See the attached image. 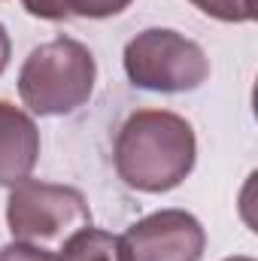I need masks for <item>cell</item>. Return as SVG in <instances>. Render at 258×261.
Masks as SVG:
<instances>
[{"label":"cell","mask_w":258,"mask_h":261,"mask_svg":"<svg viewBox=\"0 0 258 261\" xmlns=\"http://www.w3.org/2000/svg\"><path fill=\"white\" fill-rule=\"evenodd\" d=\"M113 155L128 189L164 195L194 170L197 140L192 125L170 110H137L119 128Z\"/></svg>","instance_id":"cell-1"},{"label":"cell","mask_w":258,"mask_h":261,"mask_svg":"<svg viewBox=\"0 0 258 261\" xmlns=\"http://www.w3.org/2000/svg\"><path fill=\"white\" fill-rule=\"evenodd\" d=\"M97 64L88 46L55 37L37 46L18 70V97L34 116H70L88 103Z\"/></svg>","instance_id":"cell-2"},{"label":"cell","mask_w":258,"mask_h":261,"mask_svg":"<svg viewBox=\"0 0 258 261\" xmlns=\"http://www.w3.org/2000/svg\"><path fill=\"white\" fill-rule=\"evenodd\" d=\"M122 64L131 85L155 94H186L207 82V52L179 31L149 28L125 46Z\"/></svg>","instance_id":"cell-3"},{"label":"cell","mask_w":258,"mask_h":261,"mask_svg":"<svg viewBox=\"0 0 258 261\" xmlns=\"http://www.w3.org/2000/svg\"><path fill=\"white\" fill-rule=\"evenodd\" d=\"M6 225L12 240L52 249L61 246L73 231L91 225V210L82 192L73 186L24 179L9 189Z\"/></svg>","instance_id":"cell-4"},{"label":"cell","mask_w":258,"mask_h":261,"mask_svg":"<svg viewBox=\"0 0 258 261\" xmlns=\"http://www.w3.org/2000/svg\"><path fill=\"white\" fill-rule=\"evenodd\" d=\"M122 246L128 261H200L207 231L186 210H158L131 225Z\"/></svg>","instance_id":"cell-5"},{"label":"cell","mask_w":258,"mask_h":261,"mask_svg":"<svg viewBox=\"0 0 258 261\" xmlns=\"http://www.w3.org/2000/svg\"><path fill=\"white\" fill-rule=\"evenodd\" d=\"M40 158V130L31 113L0 100V186L12 189L31 179Z\"/></svg>","instance_id":"cell-6"},{"label":"cell","mask_w":258,"mask_h":261,"mask_svg":"<svg viewBox=\"0 0 258 261\" xmlns=\"http://www.w3.org/2000/svg\"><path fill=\"white\" fill-rule=\"evenodd\" d=\"M55 258L58 261H128L122 237L110 234V231H100L94 225L73 231L61 243Z\"/></svg>","instance_id":"cell-7"},{"label":"cell","mask_w":258,"mask_h":261,"mask_svg":"<svg viewBox=\"0 0 258 261\" xmlns=\"http://www.w3.org/2000/svg\"><path fill=\"white\" fill-rule=\"evenodd\" d=\"M203 15L228 21V24H243L255 18V0H189Z\"/></svg>","instance_id":"cell-8"},{"label":"cell","mask_w":258,"mask_h":261,"mask_svg":"<svg viewBox=\"0 0 258 261\" xmlns=\"http://www.w3.org/2000/svg\"><path fill=\"white\" fill-rule=\"evenodd\" d=\"M131 3L134 0H67L70 15H79V18H110L125 12Z\"/></svg>","instance_id":"cell-9"},{"label":"cell","mask_w":258,"mask_h":261,"mask_svg":"<svg viewBox=\"0 0 258 261\" xmlns=\"http://www.w3.org/2000/svg\"><path fill=\"white\" fill-rule=\"evenodd\" d=\"M0 261H58V258H55V252H49V249H40V246L12 240V243L0 246Z\"/></svg>","instance_id":"cell-10"},{"label":"cell","mask_w":258,"mask_h":261,"mask_svg":"<svg viewBox=\"0 0 258 261\" xmlns=\"http://www.w3.org/2000/svg\"><path fill=\"white\" fill-rule=\"evenodd\" d=\"M21 6L34 18H46V21H64V18H70L67 0H21Z\"/></svg>","instance_id":"cell-11"},{"label":"cell","mask_w":258,"mask_h":261,"mask_svg":"<svg viewBox=\"0 0 258 261\" xmlns=\"http://www.w3.org/2000/svg\"><path fill=\"white\" fill-rule=\"evenodd\" d=\"M9 55H12V43H9L6 28L0 24V76H3V70L9 67Z\"/></svg>","instance_id":"cell-12"},{"label":"cell","mask_w":258,"mask_h":261,"mask_svg":"<svg viewBox=\"0 0 258 261\" xmlns=\"http://www.w3.org/2000/svg\"><path fill=\"white\" fill-rule=\"evenodd\" d=\"M222 261H255L252 255H231V258H222Z\"/></svg>","instance_id":"cell-13"}]
</instances>
